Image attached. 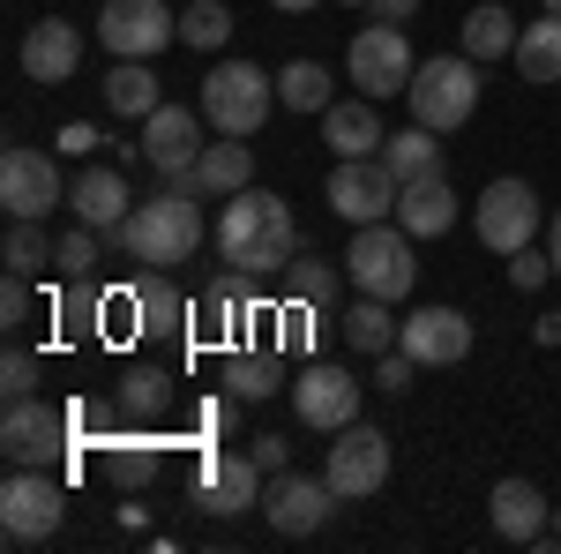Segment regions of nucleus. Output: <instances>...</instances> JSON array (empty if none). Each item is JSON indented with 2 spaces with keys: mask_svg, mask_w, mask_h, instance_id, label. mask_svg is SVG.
<instances>
[{
  "mask_svg": "<svg viewBox=\"0 0 561 554\" xmlns=\"http://www.w3.org/2000/svg\"><path fill=\"white\" fill-rule=\"evenodd\" d=\"M337 8H375V0H337Z\"/></svg>",
  "mask_w": 561,
  "mask_h": 554,
  "instance_id": "50",
  "label": "nucleus"
},
{
  "mask_svg": "<svg viewBox=\"0 0 561 554\" xmlns=\"http://www.w3.org/2000/svg\"><path fill=\"white\" fill-rule=\"evenodd\" d=\"M465 53L472 60H510L517 53V15L502 0H479L472 15H465Z\"/></svg>",
  "mask_w": 561,
  "mask_h": 554,
  "instance_id": "28",
  "label": "nucleus"
},
{
  "mask_svg": "<svg viewBox=\"0 0 561 554\" xmlns=\"http://www.w3.org/2000/svg\"><path fill=\"white\" fill-rule=\"evenodd\" d=\"M531 338H539V344H561V307H554V315H539V330H531Z\"/></svg>",
  "mask_w": 561,
  "mask_h": 554,
  "instance_id": "46",
  "label": "nucleus"
},
{
  "mask_svg": "<svg viewBox=\"0 0 561 554\" xmlns=\"http://www.w3.org/2000/svg\"><path fill=\"white\" fill-rule=\"evenodd\" d=\"M38 375H45V368L31 360V352H23V344L0 360V389H8V397H38Z\"/></svg>",
  "mask_w": 561,
  "mask_h": 554,
  "instance_id": "40",
  "label": "nucleus"
},
{
  "mask_svg": "<svg viewBox=\"0 0 561 554\" xmlns=\"http://www.w3.org/2000/svg\"><path fill=\"white\" fill-rule=\"evenodd\" d=\"M547 278H554V256H539V248H517V256H510V285H517V293H539Z\"/></svg>",
  "mask_w": 561,
  "mask_h": 554,
  "instance_id": "41",
  "label": "nucleus"
},
{
  "mask_svg": "<svg viewBox=\"0 0 561 554\" xmlns=\"http://www.w3.org/2000/svg\"><path fill=\"white\" fill-rule=\"evenodd\" d=\"M60 517H68V487H60V472L45 465H15L8 472V487H0V532L8 540H53L60 532Z\"/></svg>",
  "mask_w": 561,
  "mask_h": 554,
  "instance_id": "7",
  "label": "nucleus"
},
{
  "mask_svg": "<svg viewBox=\"0 0 561 554\" xmlns=\"http://www.w3.org/2000/svg\"><path fill=\"white\" fill-rule=\"evenodd\" d=\"M345 278L359 285V293H375V299H397L412 293V278H420V262H412V233L404 225H359L352 233V248H345Z\"/></svg>",
  "mask_w": 561,
  "mask_h": 554,
  "instance_id": "6",
  "label": "nucleus"
},
{
  "mask_svg": "<svg viewBox=\"0 0 561 554\" xmlns=\"http://www.w3.org/2000/svg\"><path fill=\"white\" fill-rule=\"evenodd\" d=\"M293 248H300V225H293V203H285V195H262V188L225 195V217H217V262L270 278V270H285Z\"/></svg>",
  "mask_w": 561,
  "mask_h": 554,
  "instance_id": "1",
  "label": "nucleus"
},
{
  "mask_svg": "<svg viewBox=\"0 0 561 554\" xmlns=\"http://www.w3.org/2000/svg\"><path fill=\"white\" fill-rule=\"evenodd\" d=\"M352 83H359V98H404L412 90V76H420V60H412V45H404V31L397 23H367L359 38H352Z\"/></svg>",
  "mask_w": 561,
  "mask_h": 554,
  "instance_id": "10",
  "label": "nucleus"
},
{
  "mask_svg": "<svg viewBox=\"0 0 561 554\" xmlns=\"http://www.w3.org/2000/svg\"><path fill=\"white\" fill-rule=\"evenodd\" d=\"M76 405H45V397H8V420H0V450L8 465H68L76 450Z\"/></svg>",
  "mask_w": 561,
  "mask_h": 554,
  "instance_id": "4",
  "label": "nucleus"
},
{
  "mask_svg": "<svg viewBox=\"0 0 561 554\" xmlns=\"http://www.w3.org/2000/svg\"><path fill=\"white\" fill-rule=\"evenodd\" d=\"M404 105H412V121L434 135L465 128L479 113V60L472 53H434V60H420V76H412V90H404Z\"/></svg>",
  "mask_w": 561,
  "mask_h": 554,
  "instance_id": "3",
  "label": "nucleus"
},
{
  "mask_svg": "<svg viewBox=\"0 0 561 554\" xmlns=\"http://www.w3.org/2000/svg\"><path fill=\"white\" fill-rule=\"evenodd\" d=\"M277 98H285V113H330V105H337V98H330V68H322V60H285Z\"/></svg>",
  "mask_w": 561,
  "mask_h": 554,
  "instance_id": "33",
  "label": "nucleus"
},
{
  "mask_svg": "<svg viewBox=\"0 0 561 554\" xmlns=\"http://www.w3.org/2000/svg\"><path fill=\"white\" fill-rule=\"evenodd\" d=\"M165 270H142V285H135V307H142V330H158V338H173L180 323H187V299L173 285H158Z\"/></svg>",
  "mask_w": 561,
  "mask_h": 554,
  "instance_id": "35",
  "label": "nucleus"
},
{
  "mask_svg": "<svg viewBox=\"0 0 561 554\" xmlns=\"http://www.w3.org/2000/svg\"><path fill=\"white\" fill-rule=\"evenodd\" d=\"M165 188H187V195H203V203H225V195L255 188V150H248V135H217V143H203L195 172H180V180H165Z\"/></svg>",
  "mask_w": 561,
  "mask_h": 554,
  "instance_id": "18",
  "label": "nucleus"
},
{
  "mask_svg": "<svg viewBox=\"0 0 561 554\" xmlns=\"http://www.w3.org/2000/svg\"><path fill=\"white\" fill-rule=\"evenodd\" d=\"M285 299H307V307H330V299H337V262H322V256L285 262Z\"/></svg>",
  "mask_w": 561,
  "mask_h": 554,
  "instance_id": "36",
  "label": "nucleus"
},
{
  "mask_svg": "<svg viewBox=\"0 0 561 554\" xmlns=\"http://www.w3.org/2000/svg\"><path fill=\"white\" fill-rule=\"evenodd\" d=\"M0 323H8V330L31 323V278H23V270H8V285H0Z\"/></svg>",
  "mask_w": 561,
  "mask_h": 554,
  "instance_id": "42",
  "label": "nucleus"
},
{
  "mask_svg": "<svg viewBox=\"0 0 561 554\" xmlns=\"http://www.w3.org/2000/svg\"><path fill=\"white\" fill-rule=\"evenodd\" d=\"M203 195H187V188H165V195H150V203H135L128 225L113 233L121 248H128L135 270H173L203 248Z\"/></svg>",
  "mask_w": 561,
  "mask_h": 554,
  "instance_id": "2",
  "label": "nucleus"
},
{
  "mask_svg": "<svg viewBox=\"0 0 561 554\" xmlns=\"http://www.w3.org/2000/svg\"><path fill=\"white\" fill-rule=\"evenodd\" d=\"M83 68V31L76 23H60V15H45L23 31V76L31 83H68Z\"/></svg>",
  "mask_w": 561,
  "mask_h": 554,
  "instance_id": "21",
  "label": "nucleus"
},
{
  "mask_svg": "<svg viewBox=\"0 0 561 554\" xmlns=\"http://www.w3.org/2000/svg\"><path fill=\"white\" fill-rule=\"evenodd\" d=\"M293 412H300V427H314V434H337V427L359 420V383H352L345 368L314 360V368H300V383H293Z\"/></svg>",
  "mask_w": 561,
  "mask_h": 554,
  "instance_id": "15",
  "label": "nucleus"
},
{
  "mask_svg": "<svg viewBox=\"0 0 561 554\" xmlns=\"http://www.w3.org/2000/svg\"><path fill=\"white\" fill-rule=\"evenodd\" d=\"M98 38L113 60H150L165 53V38H180V15H165V0H105Z\"/></svg>",
  "mask_w": 561,
  "mask_h": 554,
  "instance_id": "14",
  "label": "nucleus"
},
{
  "mask_svg": "<svg viewBox=\"0 0 561 554\" xmlns=\"http://www.w3.org/2000/svg\"><path fill=\"white\" fill-rule=\"evenodd\" d=\"M510 60H517L524 83H561V15H554V8H547L539 23H524V31H517V53H510Z\"/></svg>",
  "mask_w": 561,
  "mask_h": 554,
  "instance_id": "27",
  "label": "nucleus"
},
{
  "mask_svg": "<svg viewBox=\"0 0 561 554\" xmlns=\"http://www.w3.org/2000/svg\"><path fill=\"white\" fill-rule=\"evenodd\" d=\"M142 158L158 166V180L195 172V158H203V113H187V105H158V113L142 121Z\"/></svg>",
  "mask_w": 561,
  "mask_h": 554,
  "instance_id": "19",
  "label": "nucleus"
},
{
  "mask_svg": "<svg viewBox=\"0 0 561 554\" xmlns=\"http://www.w3.org/2000/svg\"><path fill=\"white\" fill-rule=\"evenodd\" d=\"M158 465H165V442H150V434H113L105 450H98V472L113 479V487H150L158 479Z\"/></svg>",
  "mask_w": 561,
  "mask_h": 554,
  "instance_id": "26",
  "label": "nucleus"
},
{
  "mask_svg": "<svg viewBox=\"0 0 561 554\" xmlns=\"http://www.w3.org/2000/svg\"><path fill=\"white\" fill-rule=\"evenodd\" d=\"M345 344H352V352H367V360L397 344V315H389V299H375V293L352 299V307H345Z\"/></svg>",
  "mask_w": 561,
  "mask_h": 554,
  "instance_id": "32",
  "label": "nucleus"
},
{
  "mask_svg": "<svg viewBox=\"0 0 561 554\" xmlns=\"http://www.w3.org/2000/svg\"><path fill=\"white\" fill-rule=\"evenodd\" d=\"M60 203H68L60 166H53L45 150H31V143H15V150L0 158V211L8 217H53Z\"/></svg>",
  "mask_w": 561,
  "mask_h": 554,
  "instance_id": "13",
  "label": "nucleus"
},
{
  "mask_svg": "<svg viewBox=\"0 0 561 554\" xmlns=\"http://www.w3.org/2000/svg\"><path fill=\"white\" fill-rule=\"evenodd\" d=\"M539 547H561V510L547 517V540H539Z\"/></svg>",
  "mask_w": 561,
  "mask_h": 554,
  "instance_id": "49",
  "label": "nucleus"
},
{
  "mask_svg": "<svg viewBox=\"0 0 561 554\" xmlns=\"http://www.w3.org/2000/svg\"><path fill=\"white\" fill-rule=\"evenodd\" d=\"M277 15H307V8H322V0H270Z\"/></svg>",
  "mask_w": 561,
  "mask_h": 554,
  "instance_id": "48",
  "label": "nucleus"
},
{
  "mask_svg": "<svg viewBox=\"0 0 561 554\" xmlns=\"http://www.w3.org/2000/svg\"><path fill=\"white\" fill-rule=\"evenodd\" d=\"M225 383H232L240 405H262V397L285 389V360H277V352H240V344H232V352H225Z\"/></svg>",
  "mask_w": 561,
  "mask_h": 554,
  "instance_id": "29",
  "label": "nucleus"
},
{
  "mask_svg": "<svg viewBox=\"0 0 561 554\" xmlns=\"http://www.w3.org/2000/svg\"><path fill=\"white\" fill-rule=\"evenodd\" d=\"M277 105V76H262L255 60H217L203 76V121L217 135H255Z\"/></svg>",
  "mask_w": 561,
  "mask_h": 554,
  "instance_id": "5",
  "label": "nucleus"
},
{
  "mask_svg": "<svg viewBox=\"0 0 561 554\" xmlns=\"http://www.w3.org/2000/svg\"><path fill=\"white\" fill-rule=\"evenodd\" d=\"M412 375H420V360H412L404 344H389V352H375V383H382L389 397H404V389H412Z\"/></svg>",
  "mask_w": 561,
  "mask_h": 554,
  "instance_id": "39",
  "label": "nucleus"
},
{
  "mask_svg": "<svg viewBox=\"0 0 561 554\" xmlns=\"http://www.w3.org/2000/svg\"><path fill=\"white\" fill-rule=\"evenodd\" d=\"M547 8H554V15H561V0H547Z\"/></svg>",
  "mask_w": 561,
  "mask_h": 554,
  "instance_id": "51",
  "label": "nucleus"
},
{
  "mask_svg": "<svg viewBox=\"0 0 561 554\" xmlns=\"http://www.w3.org/2000/svg\"><path fill=\"white\" fill-rule=\"evenodd\" d=\"M382 166L397 172V180H427V172H442V143H434V128H397L382 135Z\"/></svg>",
  "mask_w": 561,
  "mask_h": 554,
  "instance_id": "30",
  "label": "nucleus"
},
{
  "mask_svg": "<svg viewBox=\"0 0 561 554\" xmlns=\"http://www.w3.org/2000/svg\"><path fill=\"white\" fill-rule=\"evenodd\" d=\"M180 38L203 45V53H217V45L232 38V8H225V0H195V8H180Z\"/></svg>",
  "mask_w": 561,
  "mask_h": 554,
  "instance_id": "37",
  "label": "nucleus"
},
{
  "mask_svg": "<svg viewBox=\"0 0 561 554\" xmlns=\"http://www.w3.org/2000/svg\"><path fill=\"white\" fill-rule=\"evenodd\" d=\"M547 256H554V278H561V211L547 217Z\"/></svg>",
  "mask_w": 561,
  "mask_h": 554,
  "instance_id": "47",
  "label": "nucleus"
},
{
  "mask_svg": "<svg viewBox=\"0 0 561 554\" xmlns=\"http://www.w3.org/2000/svg\"><path fill=\"white\" fill-rule=\"evenodd\" d=\"M472 225H479V240H486L494 256L531 248V240H539V195H531V180H486Z\"/></svg>",
  "mask_w": 561,
  "mask_h": 554,
  "instance_id": "11",
  "label": "nucleus"
},
{
  "mask_svg": "<svg viewBox=\"0 0 561 554\" xmlns=\"http://www.w3.org/2000/svg\"><path fill=\"white\" fill-rule=\"evenodd\" d=\"M397 344L420 360V368H457L472 352V315L465 307H412L397 323Z\"/></svg>",
  "mask_w": 561,
  "mask_h": 554,
  "instance_id": "16",
  "label": "nucleus"
},
{
  "mask_svg": "<svg viewBox=\"0 0 561 554\" xmlns=\"http://www.w3.org/2000/svg\"><path fill=\"white\" fill-rule=\"evenodd\" d=\"M486 517H494V532L510 540V547H539L547 540V495L531 487V479H494V495H486Z\"/></svg>",
  "mask_w": 561,
  "mask_h": 554,
  "instance_id": "22",
  "label": "nucleus"
},
{
  "mask_svg": "<svg viewBox=\"0 0 561 554\" xmlns=\"http://www.w3.org/2000/svg\"><path fill=\"white\" fill-rule=\"evenodd\" d=\"M322 479L337 487V502H367V495H382V487H389V434H382V427H367V420L337 427Z\"/></svg>",
  "mask_w": 561,
  "mask_h": 554,
  "instance_id": "8",
  "label": "nucleus"
},
{
  "mask_svg": "<svg viewBox=\"0 0 561 554\" xmlns=\"http://www.w3.org/2000/svg\"><path fill=\"white\" fill-rule=\"evenodd\" d=\"M248 457H255L262 472H293V465H285V434H262V442L248 450Z\"/></svg>",
  "mask_w": 561,
  "mask_h": 554,
  "instance_id": "44",
  "label": "nucleus"
},
{
  "mask_svg": "<svg viewBox=\"0 0 561 554\" xmlns=\"http://www.w3.org/2000/svg\"><path fill=\"white\" fill-rule=\"evenodd\" d=\"M60 150H68V158H90V150H98V128H90V121H68V128H60Z\"/></svg>",
  "mask_w": 561,
  "mask_h": 554,
  "instance_id": "43",
  "label": "nucleus"
},
{
  "mask_svg": "<svg viewBox=\"0 0 561 554\" xmlns=\"http://www.w3.org/2000/svg\"><path fill=\"white\" fill-rule=\"evenodd\" d=\"M105 105H113L121 121H150V113L165 105V83L150 76V60H113V68H105Z\"/></svg>",
  "mask_w": 561,
  "mask_h": 554,
  "instance_id": "25",
  "label": "nucleus"
},
{
  "mask_svg": "<svg viewBox=\"0 0 561 554\" xmlns=\"http://www.w3.org/2000/svg\"><path fill=\"white\" fill-rule=\"evenodd\" d=\"M195 502L210 517H240L262 502V465L255 457H225V450H203L195 457Z\"/></svg>",
  "mask_w": 561,
  "mask_h": 554,
  "instance_id": "17",
  "label": "nucleus"
},
{
  "mask_svg": "<svg viewBox=\"0 0 561 554\" xmlns=\"http://www.w3.org/2000/svg\"><path fill=\"white\" fill-rule=\"evenodd\" d=\"M367 15H375V23H397V31H404V23H412V15H420V0H375V8H367Z\"/></svg>",
  "mask_w": 561,
  "mask_h": 554,
  "instance_id": "45",
  "label": "nucleus"
},
{
  "mask_svg": "<svg viewBox=\"0 0 561 554\" xmlns=\"http://www.w3.org/2000/svg\"><path fill=\"white\" fill-rule=\"evenodd\" d=\"M53 270H60L68 285H90V270H98V225L60 233V256H53Z\"/></svg>",
  "mask_w": 561,
  "mask_h": 554,
  "instance_id": "38",
  "label": "nucleus"
},
{
  "mask_svg": "<svg viewBox=\"0 0 561 554\" xmlns=\"http://www.w3.org/2000/svg\"><path fill=\"white\" fill-rule=\"evenodd\" d=\"M165 397H173V383H165V368H128L121 375V420H158L165 412Z\"/></svg>",
  "mask_w": 561,
  "mask_h": 554,
  "instance_id": "34",
  "label": "nucleus"
},
{
  "mask_svg": "<svg viewBox=\"0 0 561 554\" xmlns=\"http://www.w3.org/2000/svg\"><path fill=\"white\" fill-rule=\"evenodd\" d=\"M322 143L337 158H382V121H375V98H337L322 113Z\"/></svg>",
  "mask_w": 561,
  "mask_h": 554,
  "instance_id": "24",
  "label": "nucleus"
},
{
  "mask_svg": "<svg viewBox=\"0 0 561 554\" xmlns=\"http://www.w3.org/2000/svg\"><path fill=\"white\" fill-rule=\"evenodd\" d=\"M330 510H337V487H330V479L270 472V487H262V517H270V532H277V540H307V532H322Z\"/></svg>",
  "mask_w": 561,
  "mask_h": 554,
  "instance_id": "12",
  "label": "nucleus"
},
{
  "mask_svg": "<svg viewBox=\"0 0 561 554\" xmlns=\"http://www.w3.org/2000/svg\"><path fill=\"white\" fill-rule=\"evenodd\" d=\"M60 256V240H45V217H8V240H0V262L23 270V278H45Z\"/></svg>",
  "mask_w": 561,
  "mask_h": 554,
  "instance_id": "31",
  "label": "nucleus"
},
{
  "mask_svg": "<svg viewBox=\"0 0 561 554\" xmlns=\"http://www.w3.org/2000/svg\"><path fill=\"white\" fill-rule=\"evenodd\" d=\"M397 195H404V180L382 158H337L330 188H322V203L345 217V225H382V217H397Z\"/></svg>",
  "mask_w": 561,
  "mask_h": 554,
  "instance_id": "9",
  "label": "nucleus"
},
{
  "mask_svg": "<svg viewBox=\"0 0 561 554\" xmlns=\"http://www.w3.org/2000/svg\"><path fill=\"white\" fill-rule=\"evenodd\" d=\"M397 225L412 233V240H434V233H449L457 225V188L427 172V180H404V195H397Z\"/></svg>",
  "mask_w": 561,
  "mask_h": 554,
  "instance_id": "23",
  "label": "nucleus"
},
{
  "mask_svg": "<svg viewBox=\"0 0 561 554\" xmlns=\"http://www.w3.org/2000/svg\"><path fill=\"white\" fill-rule=\"evenodd\" d=\"M68 203H76V217H83V225L121 233V225H128V211H135L128 172H121V166H83L76 180H68Z\"/></svg>",
  "mask_w": 561,
  "mask_h": 554,
  "instance_id": "20",
  "label": "nucleus"
}]
</instances>
